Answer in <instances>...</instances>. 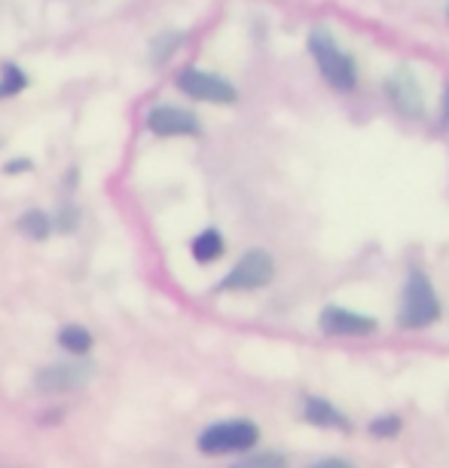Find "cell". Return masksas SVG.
Returning a JSON list of instances; mask_svg holds the SVG:
<instances>
[{
	"label": "cell",
	"instance_id": "19",
	"mask_svg": "<svg viewBox=\"0 0 449 468\" xmlns=\"http://www.w3.org/2000/svg\"><path fill=\"white\" fill-rule=\"evenodd\" d=\"M25 169H31V163H28V160H13V163H6V172H25Z\"/></svg>",
	"mask_w": 449,
	"mask_h": 468
},
{
	"label": "cell",
	"instance_id": "15",
	"mask_svg": "<svg viewBox=\"0 0 449 468\" xmlns=\"http://www.w3.org/2000/svg\"><path fill=\"white\" fill-rule=\"evenodd\" d=\"M4 80H0V95H16V92H19V90H25V83H28V80H25V74H22V70L19 68H13V65H6L4 68Z\"/></svg>",
	"mask_w": 449,
	"mask_h": 468
},
{
	"label": "cell",
	"instance_id": "21",
	"mask_svg": "<svg viewBox=\"0 0 449 468\" xmlns=\"http://www.w3.org/2000/svg\"><path fill=\"white\" fill-rule=\"evenodd\" d=\"M446 16H449V6H446Z\"/></svg>",
	"mask_w": 449,
	"mask_h": 468
},
{
	"label": "cell",
	"instance_id": "7",
	"mask_svg": "<svg viewBox=\"0 0 449 468\" xmlns=\"http://www.w3.org/2000/svg\"><path fill=\"white\" fill-rule=\"evenodd\" d=\"M147 129L153 132V135H162V138L199 135V132H202L196 113H190L183 108H174V104H156V108L147 113Z\"/></svg>",
	"mask_w": 449,
	"mask_h": 468
},
{
	"label": "cell",
	"instance_id": "6",
	"mask_svg": "<svg viewBox=\"0 0 449 468\" xmlns=\"http://www.w3.org/2000/svg\"><path fill=\"white\" fill-rule=\"evenodd\" d=\"M385 95H389V101L394 104V111L403 113V117L416 120L425 113V95H422V86L410 68H398L389 80H385Z\"/></svg>",
	"mask_w": 449,
	"mask_h": 468
},
{
	"label": "cell",
	"instance_id": "16",
	"mask_svg": "<svg viewBox=\"0 0 449 468\" xmlns=\"http://www.w3.org/2000/svg\"><path fill=\"white\" fill-rule=\"evenodd\" d=\"M370 431L380 438H394L401 431V417H380L370 422Z\"/></svg>",
	"mask_w": 449,
	"mask_h": 468
},
{
	"label": "cell",
	"instance_id": "10",
	"mask_svg": "<svg viewBox=\"0 0 449 468\" xmlns=\"http://www.w3.org/2000/svg\"><path fill=\"white\" fill-rule=\"evenodd\" d=\"M303 417L312 422V426H324V429H342V431H349L351 429V422L349 417H342V413L333 408L330 401H324V399H306V410H303Z\"/></svg>",
	"mask_w": 449,
	"mask_h": 468
},
{
	"label": "cell",
	"instance_id": "20",
	"mask_svg": "<svg viewBox=\"0 0 449 468\" xmlns=\"http://www.w3.org/2000/svg\"><path fill=\"white\" fill-rule=\"evenodd\" d=\"M444 122L449 126V90H446V95H444Z\"/></svg>",
	"mask_w": 449,
	"mask_h": 468
},
{
	"label": "cell",
	"instance_id": "12",
	"mask_svg": "<svg viewBox=\"0 0 449 468\" xmlns=\"http://www.w3.org/2000/svg\"><path fill=\"white\" fill-rule=\"evenodd\" d=\"M58 343H61V349L74 352V356H83V352H89V349H92L89 331L80 328V324H68V328L58 334Z\"/></svg>",
	"mask_w": 449,
	"mask_h": 468
},
{
	"label": "cell",
	"instance_id": "1",
	"mask_svg": "<svg viewBox=\"0 0 449 468\" xmlns=\"http://www.w3.org/2000/svg\"><path fill=\"white\" fill-rule=\"evenodd\" d=\"M309 52L315 58V65L324 74V80L337 90H355L358 86V68L355 58L333 40V34L328 28H312L309 34Z\"/></svg>",
	"mask_w": 449,
	"mask_h": 468
},
{
	"label": "cell",
	"instance_id": "8",
	"mask_svg": "<svg viewBox=\"0 0 449 468\" xmlns=\"http://www.w3.org/2000/svg\"><path fill=\"white\" fill-rule=\"evenodd\" d=\"M92 379V365H83V361H70V365H52L47 370H40L37 386L49 395H65V392H77Z\"/></svg>",
	"mask_w": 449,
	"mask_h": 468
},
{
	"label": "cell",
	"instance_id": "9",
	"mask_svg": "<svg viewBox=\"0 0 449 468\" xmlns=\"http://www.w3.org/2000/svg\"><path fill=\"white\" fill-rule=\"evenodd\" d=\"M318 324H321V331L339 334V337H364V334H373L380 322L370 319V315L351 313V309H342V306H328V309H321Z\"/></svg>",
	"mask_w": 449,
	"mask_h": 468
},
{
	"label": "cell",
	"instance_id": "4",
	"mask_svg": "<svg viewBox=\"0 0 449 468\" xmlns=\"http://www.w3.org/2000/svg\"><path fill=\"white\" fill-rule=\"evenodd\" d=\"M178 90L196 101H214V104H233L239 99L235 86L226 80V77L211 74V70H199V68L183 70L178 77Z\"/></svg>",
	"mask_w": 449,
	"mask_h": 468
},
{
	"label": "cell",
	"instance_id": "13",
	"mask_svg": "<svg viewBox=\"0 0 449 468\" xmlns=\"http://www.w3.org/2000/svg\"><path fill=\"white\" fill-rule=\"evenodd\" d=\"M19 229L28 239H47V236L52 233V220L43 215V211H28V215L19 218Z\"/></svg>",
	"mask_w": 449,
	"mask_h": 468
},
{
	"label": "cell",
	"instance_id": "2",
	"mask_svg": "<svg viewBox=\"0 0 449 468\" xmlns=\"http://www.w3.org/2000/svg\"><path fill=\"white\" fill-rule=\"evenodd\" d=\"M440 319V300L434 294V285L422 270H412L403 288V303L398 313L401 328H428Z\"/></svg>",
	"mask_w": 449,
	"mask_h": 468
},
{
	"label": "cell",
	"instance_id": "18",
	"mask_svg": "<svg viewBox=\"0 0 449 468\" xmlns=\"http://www.w3.org/2000/svg\"><path fill=\"white\" fill-rule=\"evenodd\" d=\"M248 465H285V456H251Z\"/></svg>",
	"mask_w": 449,
	"mask_h": 468
},
{
	"label": "cell",
	"instance_id": "17",
	"mask_svg": "<svg viewBox=\"0 0 449 468\" xmlns=\"http://www.w3.org/2000/svg\"><path fill=\"white\" fill-rule=\"evenodd\" d=\"M56 227L61 229V233H70V229H77V208H61V215L56 220Z\"/></svg>",
	"mask_w": 449,
	"mask_h": 468
},
{
	"label": "cell",
	"instance_id": "3",
	"mask_svg": "<svg viewBox=\"0 0 449 468\" xmlns=\"http://www.w3.org/2000/svg\"><path fill=\"white\" fill-rule=\"evenodd\" d=\"M260 431L251 420H224L199 435L202 453H242L257 444Z\"/></svg>",
	"mask_w": 449,
	"mask_h": 468
},
{
	"label": "cell",
	"instance_id": "14",
	"mask_svg": "<svg viewBox=\"0 0 449 468\" xmlns=\"http://www.w3.org/2000/svg\"><path fill=\"white\" fill-rule=\"evenodd\" d=\"M181 43V34L178 31H165L160 37L153 40V47H150V61L153 65H162V61H169V56L174 52V47Z\"/></svg>",
	"mask_w": 449,
	"mask_h": 468
},
{
	"label": "cell",
	"instance_id": "5",
	"mask_svg": "<svg viewBox=\"0 0 449 468\" xmlns=\"http://www.w3.org/2000/svg\"><path fill=\"white\" fill-rule=\"evenodd\" d=\"M276 276V263L266 251H248L230 270V276L220 282V291H257L266 288Z\"/></svg>",
	"mask_w": 449,
	"mask_h": 468
},
{
	"label": "cell",
	"instance_id": "11",
	"mask_svg": "<svg viewBox=\"0 0 449 468\" xmlns=\"http://www.w3.org/2000/svg\"><path fill=\"white\" fill-rule=\"evenodd\" d=\"M224 236L217 233V229H205V233H199L196 239H193V258L199 263H214L217 258H224Z\"/></svg>",
	"mask_w": 449,
	"mask_h": 468
}]
</instances>
